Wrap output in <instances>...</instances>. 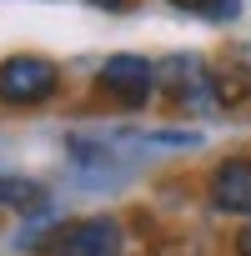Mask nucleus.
I'll list each match as a JSON object with an SVG mask.
<instances>
[{
    "label": "nucleus",
    "instance_id": "f257e3e1",
    "mask_svg": "<svg viewBox=\"0 0 251 256\" xmlns=\"http://www.w3.org/2000/svg\"><path fill=\"white\" fill-rule=\"evenodd\" d=\"M56 90H60V66H56L50 56L20 50V56H6V60H0V106L30 110V106H46Z\"/></svg>",
    "mask_w": 251,
    "mask_h": 256
},
{
    "label": "nucleus",
    "instance_id": "f03ea898",
    "mask_svg": "<svg viewBox=\"0 0 251 256\" xmlns=\"http://www.w3.org/2000/svg\"><path fill=\"white\" fill-rule=\"evenodd\" d=\"M120 251H126V231L116 216L70 221V226L50 231V246H46V256H120Z\"/></svg>",
    "mask_w": 251,
    "mask_h": 256
},
{
    "label": "nucleus",
    "instance_id": "7ed1b4c3",
    "mask_svg": "<svg viewBox=\"0 0 251 256\" xmlns=\"http://www.w3.org/2000/svg\"><path fill=\"white\" fill-rule=\"evenodd\" d=\"M96 80H100V90H106L110 100H120V106H146V100L156 96V66H151L146 56H110Z\"/></svg>",
    "mask_w": 251,
    "mask_h": 256
},
{
    "label": "nucleus",
    "instance_id": "20e7f679",
    "mask_svg": "<svg viewBox=\"0 0 251 256\" xmlns=\"http://www.w3.org/2000/svg\"><path fill=\"white\" fill-rule=\"evenodd\" d=\"M156 90L166 100H176V106H201V100L216 96L211 70L196 56H166V60H156Z\"/></svg>",
    "mask_w": 251,
    "mask_h": 256
},
{
    "label": "nucleus",
    "instance_id": "39448f33",
    "mask_svg": "<svg viewBox=\"0 0 251 256\" xmlns=\"http://www.w3.org/2000/svg\"><path fill=\"white\" fill-rule=\"evenodd\" d=\"M211 206L226 216H251V161H221L211 171Z\"/></svg>",
    "mask_w": 251,
    "mask_h": 256
},
{
    "label": "nucleus",
    "instance_id": "423d86ee",
    "mask_svg": "<svg viewBox=\"0 0 251 256\" xmlns=\"http://www.w3.org/2000/svg\"><path fill=\"white\" fill-rule=\"evenodd\" d=\"M46 186L40 181H30V176H0V206L6 211H20V216H36V211H46Z\"/></svg>",
    "mask_w": 251,
    "mask_h": 256
},
{
    "label": "nucleus",
    "instance_id": "0eeeda50",
    "mask_svg": "<svg viewBox=\"0 0 251 256\" xmlns=\"http://www.w3.org/2000/svg\"><path fill=\"white\" fill-rule=\"evenodd\" d=\"M236 10H241V0H211V6H206V16H211V20H231Z\"/></svg>",
    "mask_w": 251,
    "mask_h": 256
},
{
    "label": "nucleus",
    "instance_id": "6e6552de",
    "mask_svg": "<svg viewBox=\"0 0 251 256\" xmlns=\"http://www.w3.org/2000/svg\"><path fill=\"white\" fill-rule=\"evenodd\" d=\"M236 256H251V226L236 231Z\"/></svg>",
    "mask_w": 251,
    "mask_h": 256
},
{
    "label": "nucleus",
    "instance_id": "1a4fd4ad",
    "mask_svg": "<svg viewBox=\"0 0 251 256\" xmlns=\"http://www.w3.org/2000/svg\"><path fill=\"white\" fill-rule=\"evenodd\" d=\"M171 6H181V10H201V16H206V6H211V0H171Z\"/></svg>",
    "mask_w": 251,
    "mask_h": 256
},
{
    "label": "nucleus",
    "instance_id": "9d476101",
    "mask_svg": "<svg viewBox=\"0 0 251 256\" xmlns=\"http://www.w3.org/2000/svg\"><path fill=\"white\" fill-rule=\"evenodd\" d=\"M90 6H100V10H120L126 0H90Z\"/></svg>",
    "mask_w": 251,
    "mask_h": 256
}]
</instances>
